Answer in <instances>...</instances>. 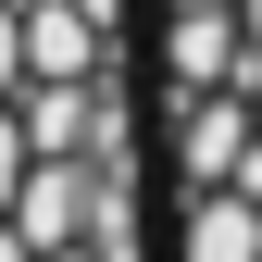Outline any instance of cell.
<instances>
[{"label":"cell","instance_id":"cell-1","mask_svg":"<svg viewBox=\"0 0 262 262\" xmlns=\"http://www.w3.org/2000/svg\"><path fill=\"white\" fill-rule=\"evenodd\" d=\"M0 262H162L150 0H0Z\"/></svg>","mask_w":262,"mask_h":262},{"label":"cell","instance_id":"cell-2","mask_svg":"<svg viewBox=\"0 0 262 262\" xmlns=\"http://www.w3.org/2000/svg\"><path fill=\"white\" fill-rule=\"evenodd\" d=\"M162 262H262V0H150Z\"/></svg>","mask_w":262,"mask_h":262}]
</instances>
